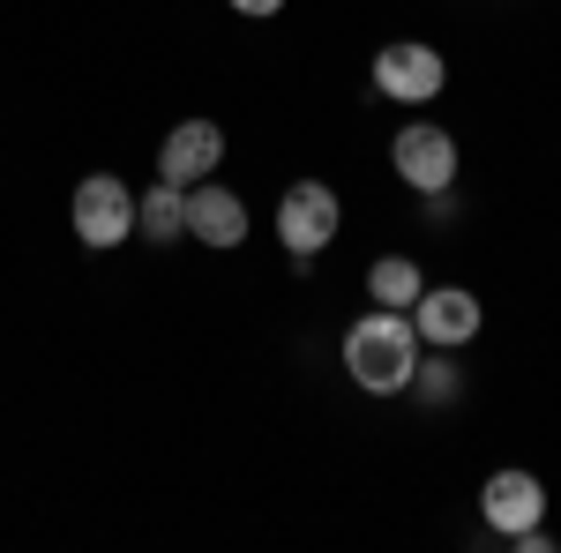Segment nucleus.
<instances>
[{
  "label": "nucleus",
  "mask_w": 561,
  "mask_h": 553,
  "mask_svg": "<svg viewBox=\"0 0 561 553\" xmlns=\"http://www.w3.org/2000/svg\"><path fill=\"white\" fill-rule=\"evenodd\" d=\"M412 367H420V330H412L404 307H375L345 330V375L367 396H404Z\"/></svg>",
  "instance_id": "nucleus-1"
},
{
  "label": "nucleus",
  "mask_w": 561,
  "mask_h": 553,
  "mask_svg": "<svg viewBox=\"0 0 561 553\" xmlns=\"http://www.w3.org/2000/svg\"><path fill=\"white\" fill-rule=\"evenodd\" d=\"M375 90L397 97V105H434L442 90H449V60L420 38H397L375 53Z\"/></svg>",
  "instance_id": "nucleus-5"
},
{
  "label": "nucleus",
  "mask_w": 561,
  "mask_h": 553,
  "mask_svg": "<svg viewBox=\"0 0 561 553\" xmlns=\"http://www.w3.org/2000/svg\"><path fill=\"white\" fill-rule=\"evenodd\" d=\"M479 516L510 539V531H531L539 516H547V486H539V471H494L486 486H479Z\"/></svg>",
  "instance_id": "nucleus-8"
},
{
  "label": "nucleus",
  "mask_w": 561,
  "mask_h": 553,
  "mask_svg": "<svg viewBox=\"0 0 561 553\" xmlns=\"http://www.w3.org/2000/svg\"><path fill=\"white\" fill-rule=\"evenodd\" d=\"M135 232L158 240V247H173L180 232H187V187H173V180L142 187V195H135Z\"/></svg>",
  "instance_id": "nucleus-10"
},
{
  "label": "nucleus",
  "mask_w": 561,
  "mask_h": 553,
  "mask_svg": "<svg viewBox=\"0 0 561 553\" xmlns=\"http://www.w3.org/2000/svg\"><path fill=\"white\" fill-rule=\"evenodd\" d=\"M225 165V128L217 120H180L165 142H158V180H173V187H195V180H210Z\"/></svg>",
  "instance_id": "nucleus-7"
},
{
  "label": "nucleus",
  "mask_w": 561,
  "mask_h": 553,
  "mask_svg": "<svg viewBox=\"0 0 561 553\" xmlns=\"http://www.w3.org/2000/svg\"><path fill=\"white\" fill-rule=\"evenodd\" d=\"M389 165H397V180L412 195H449L457 187V135L434 128V120H412V128H397V142H389Z\"/></svg>",
  "instance_id": "nucleus-4"
},
{
  "label": "nucleus",
  "mask_w": 561,
  "mask_h": 553,
  "mask_svg": "<svg viewBox=\"0 0 561 553\" xmlns=\"http://www.w3.org/2000/svg\"><path fill=\"white\" fill-rule=\"evenodd\" d=\"M68 217H76V240L105 255V247L135 240V187L121 172H90L83 187H76V203H68Z\"/></svg>",
  "instance_id": "nucleus-3"
},
{
  "label": "nucleus",
  "mask_w": 561,
  "mask_h": 553,
  "mask_svg": "<svg viewBox=\"0 0 561 553\" xmlns=\"http://www.w3.org/2000/svg\"><path fill=\"white\" fill-rule=\"evenodd\" d=\"M337 224H345L337 187H330V180H293V187H285V203H277V247L307 269V262L337 240Z\"/></svg>",
  "instance_id": "nucleus-2"
},
{
  "label": "nucleus",
  "mask_w": 561,
  "mask_h": 553,
  "mask_svg": "<svg viewBox=\"0 0 561 553\" xmlns=\"http://www.w3.org/2000/svg\"><path fill=\"white\" fill-rule=\"evenodd\" d=\"M412 382H420L427 404H457V367H449V359H420V367H412Z\"/></svg>",
  "instance_id": "nucleus-12"
},
{
  "label": "nucleus",
  "mask_w": 561,
  "mask_h": 553,
  "mask_svg": "<svg viewBox=\"0 0 561 553\" xmlns=\"http://www.w3.org/2000/svg\"><path fill=\"white\" fill-rule=\"evenodd\" d=\"M479 322H486V307H479V292H465V285H427V292L412 299V330H420V344H434V352L472 344Z\"/></svg>",
  "instance_id": "nucleus-6"
},
{
  "label": "nucleus",
  "mask_w": 561,
  "mask_h": 553,
  "mask_svg": "<svg viewBox=\"0 0 561 553\" xmlns=\"http://www.w3.org/2000/svg\"><path fill=\"white\" fill-rule=\"evenodd\" d=\"M187 232L203 247H240L248 240V203L232 187H217V180H195L187 187Z\"/></svg>",
  "instance_id": "nucleus-9"
},
{
  "label": "nucleus",
  "mask_w": 561,
  "mask_h": 553,
  "mask_svg": "<svg viewBox=\"0 0 561 553\" xmlns=\"http://www.w3.org/2000/svg\"><path fill=\"white\" fill-rule=\"evenodd\" d=\"M420 292H427V277H420L412 255H382L375 269H367V299H375V307H404V314H412Z\"/></svg>",
  "instance_id": "nucleus-11"
},
{
  "label": "nucleus",
  "mask_w": 561,
  "mask_h": 553,
  "mask_svg": "<svg viewBox=\"0 0 561 553\" xmlns=\"http://www.w3.org/2000/svg\"><path fill=\"white\" fill-rule=\"evenodd\" d=\"M225 8H232V15H277L285 0H225Z\"/></svg>",
  "instance_id": "nucleus-13"
}]
</instances>
